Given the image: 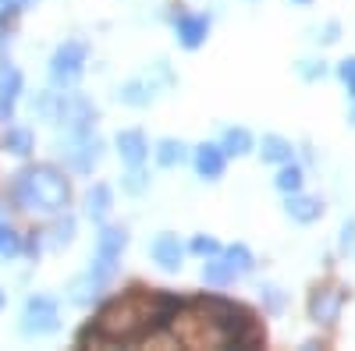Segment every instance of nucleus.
<instances>
[{
	"label": "nucleus",
	"mask_w": 355,
	"mask_h": 351,
	"mask_svg": "<svg viewBox=\"0 0 355 351\" xmlns=\"http://www.w3.org/2000/svg\"><path fill=\"white\" fill-rule=\"evenodd\" d=\"M153 259L160 262L164 270L182 267V242H178L174 234H164V238H157V242H153Z\"/></svg>",
	"instance_id": "obj_5"
},
{
	"label": "nucleus",
	"mask_w": 355,
	"mask_h": 351,
	"mask_svg": "<svg viewBox=\"0 0 355 351\" xmlns=\"http://www.w3.org/2000/svg\"><path fill=\"white\" fill-rule=\"evenodd\" d=\"M18 252H21V238H18L11 227L0 224V259H11V255H18Z\"/></svg>",
	"instance_id": "obj_21"
},
{
	"label": "nucleus",
	"mask_w": 355,
	"mask_h": 351,
	"mask_svg": "<svg viewBox=\"0 0 355 351\" xmlns=\"http://www.w3.org/2000/svg\"><path fill=\"white\" fill-rule=\"evenodd\" d=\"M125 185H128V192H139V188H142V170H132Z\"/></svg>",
	"instance_id": "obj_27"
},
{
	"label": "nucleus",
	"mask_w": 355,
	"mask_h": 351,
	"mask_svg": "<svg viewBox=\"0 0 355 351\" xmlns=\"http://www.w3.org/2000/svg\"><path fill=\"white\" fill-rule=\"evenodd\" d=\"M68 160L75 170H89L96 160H100V142L96 138H82L75 145H68Z\"/></svg>",
	"instance_id": "obj_7"
},
{
	"label": "nucleus",
	"mask_w": 355,
	"mask_h": 351,
	"mask_svg": "<svg viewBox=\"0 0 355 351\" xmlns=\"http://www.w3.org/2000/svg\"><path fill=\"white\" fill-rule=\"evenodd\" d=\"M196 167H199V174H206V178H220L224 174V150L202 145V150L196 153Z\"/></svg>",
	"instance_id": "obj_9"
},
{
	"label": "nucleus",
	"mask_w": 355,
	"mask_h": 351,
	"mask_svg": "<svg viewBox=\"0 0 355 351\" xmlns=\"http://www.w3.org/2000/svg\"><path fill=\"white\" fill-rule=\"evenodd\" d=\"M277 188H281V192H299V188H302V170H299V167H284V170L277 174Z\"/></svg>",
	"instance_id": "obj_22"
},
{
	"label": "nucleus",
	"mask_w": 355,
	"mask_h": 351,
	"mask_svg": "<svg viewBox=\"0 0 355 351\" xmlns=\"http://www.w3.org/2000/svg\"><path fill=\"white\" fill-rule=\"evenodd\" d=\"M182 309L174 295L167 291H146L135 287L128 291L125 298L110 302L100 319H96V330H85L82 344H135L146 334H153L160 319H167V312Z\"/></svg>",
	"instance_id": "obj_1"
},
{
	"label": "nucleus",
	"mask_w": 355,
	"mask_h": 351,
	"mask_svg": "<svg viewBox=\"0 0 355 351\" xmlns=\"http://www.w3.org/2000/svg\"><path fill=\"white\" fill-rule=\"evenodd\" d=\"M0 309H4V291H0Z\"/></svg>",
	"instance_id": "obj_30"
},
{
	"label": "nucleus",
	"mask_w": 355,
	"mask_h": 351,
	"mask_svg": "<svg viewBox=\"0 0 355 351\" xmlns=\"http://www.w3.org/2000/svg\"><path fill=\"white\" fill-rule=\"evenodd\" d=\"M192 249H196L199 255H214V252H220V245H217L214 238H196V242H192Z\"/></svg>",
	"instance_id": "obj_24"
},
{
	"label": "nucleus",
	"mask_w": 355,
	"mask_h": 351,
	"mask_svg": "<svg viewBox=\"0 0 355 351\" xmlns=\"http://www.w3.org/2000/svg\"><path fill=\"white\" fill-rule=\"evenodd\" d=\"M299 4H306V0H299Z\"/></svg>",
	"instance_id": "obj_32"
},
{
	"label": "nucleus",
	"mask_w": 355,
	"mask_h": 351,
	"mask_svg": "<svg viewBox=\"0 0 355 351\" xmlns=\"http://www.w3.org/2000/svg\"><path fill=\"white\" fill-rule=\"evenodd\" d=\"M227 259H231V267L239 270V273H242V270H252V255H249L245 245H234V249L227 252Z\"/></svg>",
	"instance_id": "obj_23"
},
{
	"label": "nucleus",
	"mask_w": 355,
	"mask_h": 351,
	"mask_svg": "<svg viewBox=\"0 0 355 351\" xmlns=\"http://www.w3.org/2000/svg\"><path fill=\"white\" fill-rule=\"evenodd\" d=\"M182 156H185V150H182V142H174V138H164V142L157 145V160H160L164 167L182 163Z\"/></svg>",
	"instance_id": "obj_20"
},
{
	"label": "nucleus",
	"mask_w": 355,
	"mask_h": 351,
	"mask_svg": "<svg viewBox=\"0 0 355 351\" xmlns=\"http://www.w3.org/2000/svg\"><path fill=\"white\" fill-rule=\"evenodd\" d=\"M341 78L348 82V89H355V57H352V61H345V64H341Z\"/></svg>",
	"instance_id": "obj_26"
},
{
	"label": "nucleus",
	"mask_w": 355,
	"mask_h": 351,
	"mask_svg": "<svg viewBox=\"0 0 355 351\" xmlns=\"http://www.w3.org/2000/svg\"><path fill=\"white\" fill-rule=\"evenodd\" d=\"M0 36H8V11H0Z\"/></svg>",
	"instance_id": "obj_29"
},
{
	"label": "nucleus",
	"mask_w": 355,
	"mask_h": 351,
	"mask_svg": "<svg viewBox=\"0 0 355 351\" xmlns=\"http://www.w3.org/2000/svg\"><path fill=\"white\" fill-rule=\"evenodd\" d=\"M263 295H266V305H270L274 312H277V309H284V295H281L277 287H263Z\"/></svg>",
	"instance_id": "obj_25"
},
{
	"label": "nucleus",
	"mask_w": 355,
	"mask_h": 351,
	"mask_svg": "<svg viewBox=\"0 0 355 351\" xmlns=\"http://www.w3.org/2000/svg\"><path fill=\"white\" fill-rule=\"evenodd\" d=\"M288 213L295 220H302V224H313L320 217V202L316 199H306V195H295V199H288Z\"/></svg>",
	"instance_id": "obj_14"
},
{
	"label": "nucleus",
	"mask_w": 355,
	"mask_h": 351,
	"mask_svg": "<svg viewBox=\"0 0 355 351\" xmlns=\"http://www.w3.org/2000/svg\"><path fill=\"white\" fill-rule=\"evenodd\" d=\"M61 117L71 125V128H85L89 121H93V110H89V103L85 100H78V96H68L64 103H61Z\"/></svg>",
	"instance_id": "obj_11"
},
{
	"label": "nucleus",
	"mask_w": 355,
	"mask_h": 351,
	"mask_svg": "<svg viewBox=\"0 0 355 351\" xmlns=\"http://www.w3.org/2000/svg\"><path fill=\"white\" fill-rule=\"evenodd\" d=\"M11 199L21 210H61L68 206V181L53 167H33L21 170L11 185Z\"/></svg>",
	"instance_id": "obj_2"
},
{
	"label": "nucleus",
	"mask_w": 355,
	"mask_h": 351,
	"mask_svg": "<svg viewBox=\"0 0 355 351\" xmlns=\"http://www.w3.org/2000/svg\"><path fill=\"white\" fill-rule=\"evenodd\" d=\"M0 145L15 156H25V153H33V132L28 128H8L4 138H0Z\"/></svg>",
	"instance_id": "obj_12"
},
{
	"label": "nucleus",
	"mask_w": 355,
	"mask_h": 351,
	"mask_svg": "<svg viewBox=\"0 0 355 351\" xmlns=\"http://www.w3.org/2000/svg\"><path fill=\"white\" fill-rule=\"evenodd\" d=\"M352 121H355V110H352Z\"/></svg>",
	"instance_id": "obj_31"
},
{
	"label": "nucleus",
	"mask_w": 355,
	"mask_h": 351,
	"mask_svg": "<svg viewBox=\"0 0 355 351\" xmlns=\"http://www.w3.org/2000/svg\"><path fill=\"white\" fill-rule=\"evenodd\" d=\"M125 231H117V227H103L100 231V255H110V259H117L121 255V249H125Z\"/></svg>",
	"instance_id": "obj_16"
},
{
	"label": "nucleus",
	"mask_w": 355,
	"mask_h": 351,
	"mask_svg": "<svg viewBox=\"0 0 355 351\" xmlns=\"http://www.w3.org/2000/svg\"><path fill=\"white\" fill-rule=\"evenodd\" d=\"M18 93H21V75L15 68H4V78H0V117H11Z\"/></svg>",
	"instance_id": "obj_8"
},
{
	"label": "nucleus",
	"mask_w": 355,
	"mask_h": 351,
	"mask_svg": "<svg viewBox=\"0 0 355 351\" xmlns=\"http://www.w3.org/2000/svg\"><path fill=\"white\" fill-rule=\"evenodd\" d=\"M25 334H50L57 327V305L46 295H36L25 302Z\"/></svg>",
	"instance_id": "obj_3"
},
{
	"label": "nucleus",
	"mask_w": 355,
	"mask_h": 351,
	"mask_svg": "<svg viewBox=\"0 0 355 351\" xmlns=\"http://www.w3.org/2000/svg\"><path fill=\"white\" fill-rule=\"evenodd\" d=\"M117 150H121V156H125L132 167H139L142 156H146V138H142V132H121V135H117Z\"/></svg>",
	"instance_id": "obj_10"
},
{
	"label": "nucleus",
	"mask_w": 355,
	"mask_h": 351,
	"mask_svg": "<svg viewBox=\"0 0 355 351\" xmlns=\"http://www.w3.org/2000/svg\"><path fill=\"white\" fill-rule=\"evenodd\" d=\"M263 160H274V163L291 160V142H284L281 135H266L263 138Z\"/></svg>",
	"instance_id": "obj_17"
},
{
	"label": "nucleus",
	"mask_w": 355,
	"mask_h": 351,
	"mask_svg": "<svg viewBox=\"0 0 355 351\" xmlns=\"http://www.w3.org/2000/svg\"><path fill=\"white\" fill-rule=\"evenodd\" d=\"M110 210V188L107 185H96V188H89V195H85V213L89 217H103Z\"/></svg>",
	"instance_id": "obj_15"
},
{
	"label": "nucleus",
	"mask_w": 355,
	"mask_h": 351,
	"mask_svg": "<svg viewBox=\"0 0 355 351\" xmlns=\"http://www.w3.org/2000/svg\"><path fill=\"white\" fill-rule=\"evenodd\" d=\"M82 61H85V46H82V43H64L61 50L53 53V78H57V82L78 78Z\"/></svg>",
	"instance_id": "obj_4"
},
{
	"label": "nucleus",
	"mask_w": 355,
	"mask_h": 351,
	"mask_svg": "<svg viewBox=\"0 0 355 351\" xmlns=\"http://www.w3.org/2000/svg\"><path fill=\"white\" fill-rule=\"evenodd\" d=\"M341 298H345V295H341V291H334V287H316L309 309H313V316H320V319H334L338 309H341Z\"/></svg>",
	"instance_id": "obj_6"
},
{
	"label": "nucleus",
	"mask_w": 355,
	"mask_h": 351,
	"mask_svg": "<svg viewBox=\"0 0 355 351\" xmlns=\"http://www.w3.org/2000/svg\"><path fill=\"white\" fill-rule=\"evenodd\" d=\"M28 4H33V0H0V8H11V11H21V8H28Z\"/></svg>",
	"instance_id": "obj_28"
},
{
	"label": "nucleus",
	"mask_w": 355,
	"mask_h": 351,
	"mask_svg": "<svg viewBox=\"0 0 355 351\" xmlns=\"http://www.w3.org/2000/svg\"><path fill=\"white\" fill-rule=\"evenodd\" d=\"M234 273H239V270L231 267V259L227 262L224 259H214V262H206V267H202L206 284H227V280H234Z\"/></svg>",
	"instance_id": "obj_18"
},
{
	"label": "nucleus",
	"mask_w": 355,
	"mask_h": 351,
	"mask_svg": "<svg viewBox=\"0 0 355 351\" xmlns=\"http://www.w3.org/2000/svg\"><path fill=\"white\" fill-rule=\"evenodd\" d=\"M249 145H252V138H249L245 128H231V132L224 135V153L242 156V153H249Z\"/></svg>",
	"instance_id": "obj_19"
},
{
	"label": "nucleus",
	"mask_w": 355,
	"mask_h": 351,
	"mask_svg": "<svg viewBox=\"0 0 355 351\" xmlns=\"http://www.w3.org/2000/svg\"><path fill=\"white\" fill-rule=\"evenodd\" d=\"M178 36H182L185 46H199L206 36V18H192V15L178 18Z\"/></svg>",
	"instance_id": "obj_13"
}]
</instances>
